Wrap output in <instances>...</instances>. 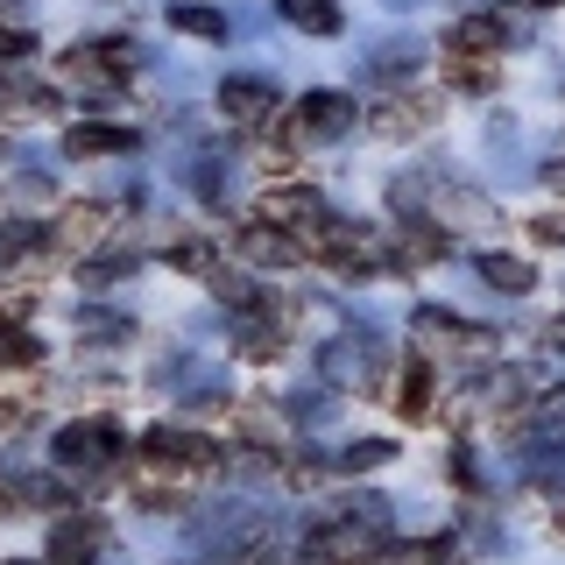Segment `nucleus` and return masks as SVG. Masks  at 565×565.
<instances>
[{"mask_svg":"<svg viewBox=\"0 0 565 565\" xmlns=\"http://www.w3.org/2000/svg\"><path fill=\"white\" fill-rule=\"evenodd\" d=\"M382 459H396V446H388V438H353L347 452H332V467H340V473H375Z\"/></svg>","mask_w":565,"mask_h":565,"instance_id":"16","label":"nucleus"},{"mask_svg":"<svg viewBox=\"0 0 565 565\" xmlns=\"http://www.w3.org/2000/svg\"><path fill=\"white\" fill-rule=\"evenodd\" d=\"M241 255L255 262V269H290V262L305 255V241L282 234V226H241Z\"/></svg>","mask_w":565,"mask_h":565,"instance_id":"6","label":"nucleus"},{"mask_svg":"<svg viewBox=\"0 0 565 565\" xmlns=\"http://www.w3.org/2000/svg\"><path fill=\"white\" fill-rule=\"evenodd\" d=\"M78 332H85V347H128V340H135L128 318H106V311H85Z\"/></svg>","mask_w":565,"mask_h":565,"instance_id":"18","label":"nucleus"},{"mask_svg":"<svg viewBox=\"0 0 565 565\" xmlns=\"http://www.w3.org/2000/svg\"><path fill=\"white\" fill-rule=\"evenodd\" d=\"M170 262H177L184 276H212V247H205V241H184V247H177Z\"/></svg>","mask_w":565,"mask_h":565,"instance_id":"22","label":"nucleus"},{"mask_svg":"<svg viewBox=\"0 0 565 565\" xmlns=\"http://www.w3.org/2000/svg\"><path fill=\"white\" fill-rule=\"evenodd\" d=\"M523 8H558V0H523Z\"/></svg>","mask_w":565,"mask_h":565,"instance_id":"25","label":"nucleus"},{"mask_svg":"<svg viewBox=\"0 0 565 565\" xmlns=\"http://www.w3.org/2000/svg\"><path fill=\"white\" fill-rule=\"evenodd\" d=\"M502 43H509V29L494 22V14H467V22L452 29V57H494Z\"/></svg>","mask_w":565,"mask_h":565,"instance_id":"9","label":"nucleus"},{"mask_svg":"<svg viewBox=\"0 0 565 565\" xmlns=\"http://www.w3.org/2000/svg\"><path fill=\"white\" fill-rule=\"evenodd\" d=\"M212 452H220V446H212V438H199V431H184V424H156V431H141V459H149V467H163V473L205 467Z\"/></svg>","mask_w":565,"mask_h":565,"instance_id":"2","label":"nucleus"},{"mask_svg":"<svg viewBox=\"0 0 565 565\" xmlns=\"http://www.w3.org/2000/svg\"><path fill=\"white\" fill-rule=\"evenodd\" d=\"M114 64H120V57H106V50H71L57 71H64V85H78V93H99V99H106V93H114Z\"/></svg>","mask_w":565,"mask_h":565,"instance_id":"8","label":"nucleus"},{"mask_svg":"<svg viewBox=\"0 0 565 565\" xmlns=\"http://www.w3.org/2000/svg\"><path fill=\"white\" fill-rule=\"evenodd\" d=\"M114 149H135V135L128 128H99V120L64 135V156H114Z\"/></svg>","mask_w":565,"mask_h":565,"instance_id":"11","label":"nucleus"},{"mask_svg":"<svg viewBox=\"0 0 565 565\" xmlns=\"http://www.w3.org/2000/svg\"><path fill=\"white\" fill-rule=\"evenodd\" d=\"M120 452H128V438H120L114 417H78V424H64L57 446H50V459H57L64 473H99V467H114Z\"/></svg>","mask_w":565,"mask_h":565,"instance_id":"1","label":"nucleus"},{"mask_svg":"<svg viewBox=\"0 0 565 565\" xmlns=\"http://www.w3.org/2000/svg\"><path fill=\"white\" fill-rule=\"evenodd\" d=\"M29 247H35V226H22V220L0 226V269H14V262H22Z\"/></svg>","mask_w":565,"mask_h":565,"instance_id":"21","label":"nucleus"},{"mask_svg":"<svg viewBox=\"0 0 565 565\" xmlns=\"http://www.w3.org/2000/svg\"><path fill=\"white\" fill-rule=\"evenodd\" d=\"M537 241L544 247H565V212H544V220H537Z\"/></svg>","mask_w":565,"mask_h":565,"instance_id":"23","label":"nucleus"},{"mask_svg":"<svg viewBox=\"0 0 565 565\" xmlns=\"http://www.w3.org/2000/svg\"><path fill=\"white\" fill-rule=\"evenodd\" d=\"M269 212L290 226L297 241H326V234H332V212H326V199H318V191H276Z\"/></svg>","mask_w":565,"mask_h":565,"instance_id":"5","label":"nucleus"},{"mask_svg":"<svg viewBox=\"0 0 565 565\" xmlns=\"http://www.w3.org/2000/svg\"><path fill=\"white\" fill-rule=\"evenodd\" d=\"M106 220H114V212H106V205H71L57 234H64V247H93V241L106 234Z\"/></svg>","mask_w":565,"mask_h":565,"instance_id":"15","label":"nucleus"},{"mask_svg":"<svg viewBox=\"0 0 565 565\" xmlns=\"http://www.w3.org/2000/svg\"><path fill=\"white\" fill-rule=\"evenodd\" d=\"M0 57H29V35H0Z\"/></svg>","mask_w":565,"mask_h":565,"instance_id":"24","label":"nucleus"},{"mask_svg":"<svg viewBox=\"0 0 565 565\" xmlns=\"http://www.w3.org/2000/svg\"><path fill=\"white\" fill-rule=\"evenodd\" d=\"M50 106H57V99H50L43 85H22V78L0 85V120H35V114H50Z\"/></svg>","mask_w":565,"mask_h":565,"instance_id":"13","label":"nucleus"},{"mask_svg":"<svg viewBox=\"0 0 565 565\" xmlns=\"http://www.w3.org/2000/svg\"><path fill=\"white\" fill-rule=\"evenodd\" d=\"M530 446H544V452L565 446V382L537 403V417H530Z\"/></svg>","mask_w":565,"mask_h":565,"instance_id":"14","label":"nucleus"},{"mask_svg":"<svg viewBox=\"0 0 565 565\" xmlns=\"http://www.w3.org/2000/svg\"><path fill=\"white\" fill-rule=\"evenodd\" d=\"M170 29H184V35H205V43H226V14H212V8H191V0H177V8H170Z\"/></svg>","mask_w":565,"mask_h":565,"instance_id":"17","label":"nucleus"},{"mask_svg":"<svg viewBox=\"0 0 565 565\" xmlns=\"http://www.w3.org/2000/svg\"><path fill=\"white\" fill-rule=\"evenodd\" d=\"M353 128V99L347 93H311L290 120V141H340Z\"/></svg>","mask_w":565,"mask_h":565,"instance_id":"4","label":"nucleus"},{"mask_svg":"<svg viewBox=\"0 0 565 565\" xmlns=\"http://www.w3.org/2000/svg\"><path fill=\"white\" fill-rule=\"evenodd\" d=\"M220 106H226V120H269L276 114V85L269 78H226Z\"/></svg>","mask_w":565,"mask_h":565,"instance_id":"7","label":"nucleus"},{"mask_svg":"<svg viewBox=\"0 0 565 565\" xmlns=\"http://www.w3.org/2000/svg\"><path fill=\"white\" fill-rule=\"evenodd\" d=\"M424 411H431V367L411 361L403 367V417H424Z\"/></svg>","mask_w":565,"mask_h":565,"instance_id":"20","label":"nucleus"},{"mask_svg":"<svg viewBox=\"0 0 565 565\" xmlns=\"http://www.w3.org/2000/svg\"><path fill=\"white\" fill-rule=\"evenodd\" d=\"M481 282L502 290V297H523L537 276H530V262H516V255H481Z\"/></svg>","mask_w":565,"mask_h":565,"instance_id":"12","label":"nucleus"},{"mask_svg":"<svg viewBox=\"0 0 565 565\" xmlns=\"http://www.w3.org/2000/svg\"><path fill=\"white\" fill-rule=\"evenodd\" d=\"M43 361V340H29L22 326H0V367H35Z\"/></svg>","mask_w":565,"mask_h":565,"instance_id":"19","label":"nucleus"},{"mask_svg":"<svg viewBox=\"0 0 565 565\" xmlns=\"http://www.w3.org/2000/svg\"><path fill=\"white\" fill-rule=\"evenodd\" d=\"M106 552V523L93 509H71V516L50 523V565H93Z\"/></svg>","mask_w":565,"mask_h":565,"instance_id":"3","label":"nucleus"},{"mask_svg":"<svg viewBox=\"0 0 565 565\" xmlns=\"http://www.w3.org/2000/svg\"><path fill=\"white\" fill-rule=\"evenodd\" d=\"M276 14L305 35H340V0H276Z\"/></svg>","mask_w":565,"mask_h":565,"instance_id":"10","label":"nucleus"},{"mask_svg":"<svg viewBox=\"0 0 565 565\" xmlns=\"http://www.w3.org/2000/svg\"><path fill=\"white\" fill-rule=\"evenodd\" d=\"M0 14H8V0H0Z\"/></svg>","mask_w":565,"mask_h":565,"instance_id":"26","label":"nucleus"}]
</instances>
